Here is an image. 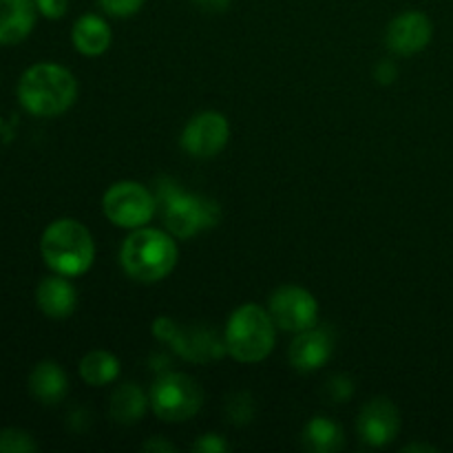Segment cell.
<instances>
[{
  "label": "cell",
  "mask_w": 453,
  "mask_h": 453,
  "mask_svg": "<svg viewBox=\"0 0 453 453\" xmlns=\"http://www.w3.org/2000/svg\"><path fill=\"white\" fill-rule=\"evenodd\" d=\"M78 97V82L69 69L40 62L27 69L18 82V100L31 115L53 118L69 109Z\"/></svg>",
  "instance_id": "6da1fadb"
},
{
  "label": "cell",
  "mask_w": 453,
  "mask_h": 453,
  "mask_svg": "<svg viewBox=\"0 0 453 453\" xmlns=\"http://www.w3.org/2000/svg\"><path fill=\"white\" fill-rule=\"evenodd\" d=\"M40 252L44 264L65 277L84 274L96 259L91 233L75 219H58L49 224L40 239Z\"/></svg>",
  "instance_id": "7a4b0ae2"
},
{
  "label": "cell",
  "mask_w": 453,
  "mask_h": 453,
  "mask_svg": "<svg viewBox=\"0 0 453 453\" xmlns=\"http://www.w3.org/2000/svg\"><path fill=\"white\" fill-rule=\"evenodd\" d=\"M124 273L142 283L168 277L177 264V246L171 234L157 228H137L119 252Z\"/></svg>",
  "instance_id": "3957f363"
},
{
  "label": "cell",
  "mask_w": 453,
  "mask_h": 453,
  "mask_svg": "<svg viewBox=\"0 0 453 453\" xmlns=\"http://www.w3.org/2000/svg\"><path fill=\"white\" fill-rule=\"evenodd\" d=\"M274 321L261 305H239L226 326V348L239 363H259L270 357L277 339Z\"/></svg>",
  "instance_id": "277c9868"
},
{
  "label": "cell",
  "mask_w": 453,
  "mask_h": 453,
  "mask_svg": "<svg viewBox=\"0 0 453 453\" xmlns=\"http://www.w3.org/2000/svg\"><path fill=\"white\" fill-rule=\"evenodd\" d=\"M159 197L164 202V221L168 233L180 239H188L202 230L219 224L221 211L215 202L202 195L180 193L173 184L159 188Z\"/></svg>",
  "instance_id": "5b68a950"
},
{
  "label": "cell",
  "mask_w": 453,
  "mask_h": 453,
  "mask_svg": "<svg viewBox=\"0 0 453 453\" xmlns=\"http://www.w3.org/2000/svg\"><path fill=\"white\" fill-rule=\"evenodd\" d=\"M153 334L171 345L181 358L199 365L217 361L228 352L226 339L221 341L219 334L208 326H180L171 319H159L153 323Z\"/></svg>",
  "instance_id": "8992f818"
},
{
  "label": "cell",
  "mask_w": 453,
  "mask_h": 453,
  "mask_svg": "<svg viewBox=\"0 0 453 453\" xmlns=\"http://www.w3.org/2000/svg\"><path fill=\"white\" fill-rule=\"evenodd\" d=\"M149 401L157 418L166 423H181L202 410L203 392L195 379L171 372L155 380Z\"/></svg>",
  "instance_id": "52a82bcc"
},
{
  "label": "cell",
  "mask_w": 453,
  "mask_h": 453,
  "mask_svg": "<svg viewBox=\"0 0 453 453\" xmlns=\"http://www.w3.org/2000/svg\"><path fill=\"white\" fill-rule=\"evenodd\" d=\"M102 211L106 219L119 228H142L157 212V199L137 181H118L106 190Z\"/></svg>",
  "instance_id": "ba28073f"
},
{
  "label": "cell",
  "mask_w": 453,
  "mask_h": 453,
  "mask_svg": "<svg viewBox=\"0 0 453 453\" xmlns=\"http://www.w3.org/2000/svg\"><path fill=\"white\" fill-rule=\"evenodd\" d=\"M319 303L305 288L283 286L270 296V317L286 332H303L317 323Z\"/></svg>",
  "instance_id": "9c48e42d"
},
{
  "label": "cell",
  "mask_w": 453,
  "mask_h": 453,
  "mask_svg": "<svg viewBox=\"0 0 453 453\" xmlns=\"http://www.w3.org/2000/svg\"><path fill=\"white\" fill-rule=\"evenodd\" d=\"M228 119L217 111H203L186 124L184 133H181V146L193 157L206 159L215 157L228 144Z\"/></svg>",
  "instance_id": "30bf717a"
},
{
  "label": "cell",
  "mask_w": 453,
  "mask_h": 453,
  "mask_svg": "<svg viewBox=\"0 0 453 453\" xmlns=\"http://www.w3.org/2000/svg\"><path fill=\"white\" fill-rule=\"evenodd\" d=\"M358 436L370 447H385L398 436L401 414L388 398H374L358 414Z\"/></svg>",
  "instance_id": "8fae6325"
},
{
  "label": "cell",
  "mask_w": 453,
  "mask_h": 453,
  "mask_svg": "<svg viewBox=\"0 0 453 453\" xmlns=\"http://www.w3.org/2000/svg\"><path fill=\"white\" fill-rule=\"evenodd\" d=\"M432 35L434 25L423 12H403L389 22L385 40L396 56H414L427 47Z\"/></svg>",
  "instance_id": "7c38bea8"
},
{
  "label": "cell",
  "mask_w": 453,
  "mask_h": 453,
  "mask_svg": "<svg viewBox=\"0 0 453 453\" xmlns=\"http://www.w3.org/2000/svg\"><path fill=\"white\" fill-rule=\"evenodd\" d=\"M334 352V341L326 330L308 327L296 332V339L290 345V363L299 372H314L326 365Z\"/></svg>",
  "instance_id": "4fadbf2b"
},
{
  "label": "cell",
  "mask_w": 453,
  "mask_h": 453,
  "mask_svg": "<svg viewBox=\"0 0 453 453\" xmlns=\"http://www.w3.org/2000/svg\"><path fill=\"white\" fill-rule=\"evenodd\" d=\"M35 0H0V44H18L35 25Z\"/></svg>",
  "instance_id": "5bb4252c"
},
{
  "label": "cell",
  "mask_w": 453,
  "mask_h": 453,
  "mask_svg": "<svg viewBox=\"0 0 453 453\" xmlns=\"http://www.w3.org/2000/svg\"><path fill=\"white\" fill-rule=\"evenodd\" d=\"M35 301L47 317L66 319L73 314L75 305H78V295H75V288L65 279V274L56 273V277H47L40 281Z\"/></svg>",
  "instance_id": "9a60e30c"
},
{
  "label": "cell",
  "mask_w": 453,
  "mask_h": 453,
  "mask_svg": "<svg viewBox=\"0 0 453 453\" xmlns=\"http://www.w3.org/2000/svg\"><path fill=\"white\" fill-rule=\"evenodd\" d=\"M29 392L42 405H56L69 392V380L65 370L53 361H42L34 367L29 376Z\"/></svg>",
  "instance_id": "2e32d148"
},
{
  "label": "cell",
  "mask_w": 453,
  "mask_h": 453,
  "mask_svg": "<svg viewBox=\"0 0 453 453\" xmlns=\"http://www.w3.org/2000/svg\"><path fill=\"white\" fill-rule=\"evenodd\" d=\"M71 38H73V47L82 56H100V53L109 49L111 29L104 22V18L88 13V16L78 18L73 31H71Z\"/></svg>",
  "instance_id": "e0dca14e"
},
{
  "label": "cell",
  "mask_w": 453,
  "mask_h": 453,
  "mask_svg": "<svg viewBox=\"0 0 453 453\" xmlns=\"http://www.w3.org/2000/svg\"><path fill=\"white\" fill-rule=\"evenodd\" d=\"M146 407H149V401L144 392L135 383H122L111 396V418L119 425H133L142 420Z\"/></svg>",
  "instance_id": "ac0fdd59"
},
{
  "label": "cell",
  "mask_w": 453,
  "mask_h": 453,
  "mask_svg": "<svg viewBox=\"0 0 453 453\" xmlns=\"http://www.w3.org/2000/svg\"><path fill=\"white\" fill-rule=\"evenodd\" d=\"M301 441H303L305 449L314 453H334L345 447L343 429L336 423H332V420L323 418V416L312 418L305 425Z\"/></svg>",
  "instance_id": "d6986e66"
},
{
  "label": "cell",
  "mask_w": 453,
  "mask_h": 453,
  "mask_svg": "<svg viewBox=\"0 0 453 453\" xmlns=\"http://www.w3.org/2000/svg\"><path fill=\"white\" fill-rule=\"evenodd\" d=\"M119 361L111 352L104 349H93L80 361V376L93 388H102L118 379Z\"/></svg>",
  "instance_id": "ffe728a7"
},
{
  "label": "cell",
  "mask_w": 453,
  "mask_h": 453,
  "mask_svg": "<svg viewBox=\"0 0 453 453\" xmlns=\"http://www.w3.org/2000/svg\"><path fill=\"white\" fill-rule=\"evenodd\" d=\"M35 449H38L35 441L22 429L0 432V453H34Z\"/></svg>",
  "instance_id": "44dd1931"
},
{
  "label": "cell",
  "mask_w": 453,
  "mask_h": 453,
  "mask_svg": "<svg viewBox=\"0 0 453 453\" xmlns=\"http://www.w3.org/2000/svg\"><path fill=\"white\" fill-rule=\"evenodd\" d=\"M226 414H228L230 423L234 425H246L252 420L255 407H252V398L248 394H234L230 401L226 403Z\"/></svg>",
  "instance_id": "7402d4cb"
},
{
  "label": "cell",
  "mask_w": 453,
  "mask_h": 453,
  "mask_svg": "<svg viewBox=\"0 0 453 453\" xmlns=\"http://www.w3.org/2000/svg\"><path fill=\"white\" fill-rule=\"evenodd\" d=\"M144 3L146 0H97V4H100L109 16L115 18L133 16V13H137L144 7Z\"/></svg>",
  "instance_id": "603a6c76"
},
{
  "label": "cell",
  "mask_w": 453,
  "mask_h": 453,
  "mask_svg": "<svg viewBox=\"0 0 453 453\" xmlns=\"http://www.w3.org/2000/svg\"><path fill=\"white\" fill-rule=\"evenodd\" d=\"M193 449L199 453H221L228 449V442L221 436H217V434H206V436H202L195 442Z\"/></svg>",
  "instance_id": "cb8c5ba5"
},
{
  "label": "cell",
  "mask_w": 453,
  "mask_h": 453,
  "mask_svg": "<svg viewBox=\"0 0 453 453\" xmlns=\"http://www.w3.org/2000/svg\"><path fill=\"white\" fill-rule=\"evenodd\" d=\"M35 7L42 16L51 18V20H58L66 13L69 9V0H35Z\"/></svg>",
  "instance_id": "d4e9b609"
},
{
  "label": "cell",
  "mask_w": 453,
  "mask_h": 453,
  "mask_svg": "<svg viewBox=\"0 0 453 453\" xmlns=\"http://www.w3.org/2000/svg\"><path fill=\"white\" fill-rule=\"evenodd\" d=\"M327 392H330V398L343 403L354 392V383L345 379V376H336V379H330V383H327Z\"/></svg>",
  "instance_id": "484cf974"
},
{
  "label": "cell",
  "mask_w": 453,
  "mask_h": 453,
  "mask_svg": "<svg viewBox=\"0 0 453 453\" xmlns=\"http://www.w3.org/2000/svg\"><path fill=\"white\" fill-rule=\"evenodd\" d=\"M193 3L206 13H221L228 9L230 0H193Z\"/></svg>",
  "instance_id": "4316f807"
},
{
  "label": "cell",
  "mask_w": 453,
  "mask_h": 453,
  "mask_svg": "<svg viewBox=\"0 0 453 453\" xmlns=\"http://www.w3.org/2000/svg\"><path fill=\"white\" fill-rule=\"evenodd\" d=\"M142 449H144V451H159V453H173V451H177V447L171 445V442L162 441V438H150V441H146L144 445H142Z\"/></svg>",
  "instance_id": "83f0119b"
},
{
  "label": "cell",
  "mask_w": 453,
  "mask_h": 453,
  "mask_svg": "<svg viewBox=\"0 0 453 453\" xmlns=\"http://www.w3.org/2000/svg\"><path fill=\"white\" fill-rule=\"evenodd\" d=\"M376 78H379L380 84H389L394 78H396V69H394L392 62H380L379 71H376Z\"/></svg>",
  "instance_id": "f1b7e54d"
},
{
  "label": "cell",
  "mask_w": 453,
  "mask_h": 453,
  "mask_svg": "<svg viewBox=\"0 0 453 453\" xmlns=\"http://www.w3.org/2000/svg\"><path fill=\"white\" fill-rule=\"evenodd\" d=\"M403 451L410 453V451H438V449H436V447H432V445H420V442H416V445L403 447Z\"/></svg>",
  "instance_id": "f546056e"
}]
</instances>
